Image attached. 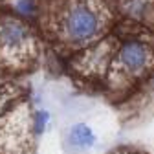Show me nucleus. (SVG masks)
<instances>
[{"label": "nucleus", "mask_w": 154, "mask_h": 154, "mask_svg": "<svg viewBox=\"0 0 154 154\" xmlns=\"http://www.w3.org/2000/svg\"><path fill=\"white\" fill-rule=\"evenodd\" d=\"M110 15L99 0H64L53 15V31L63 46L83 50L105 37Z\"/></svg>", "instance_id": "obj_1"}, {"label": "nucleus", "mask_w": 154, "mask_h": 154, "mask_svg": "<svg viewBox=\"0 0 154 154\" xmlns=\"http://www.w3.org/2000/svg\"><path fill=\"white\" fill-rule=\"evenodd\" d=\"M154 72V46L140 38H125L116 46L106 73L110 88H127Z\"/></svg>", "instance_id": "obj_2"}, {"label": "nucleus", "mask_w": 154, "mask_h": 154, "mask_svg": "<svg viewBox=\"0 0 154 154\" xmlns=\"http://www.w3.org/2000/svg\"><path fill=\"white\" fill-rule=\"evenodd\" d=\"M37 59V41L31 28L18 17H0V68L20 72Z\"/></svg>", "instance_id": "obj_3"}, {"label": "nucleus", "mask_w": 154, "mask_h": 154, "mask_svg": "<svg viewBox=\"0 0 154 154\" xmlns=\"http://www.w3.org/2000/svg\"><path fill=\"white\" fill-rule=\"evenodd\" d=\"M28 101H13L0 114V154H33L35 132Z\"/></svg>", "instance_id": "obj_4"}, {"label": "nucleus", "mask_w": 154, "mask_h": 154, "mask_svg": "<svg viewBox=\"0 0 154 154\" xmlns=\"http://www.w3.org/2000/svg\"><path fill=\"white\" fill-rule=\"evenodd\" d=\"M114 51L116 44L108 38H101L95 44L79 50V57L75 59L73 66L81 75L88 77V79H103L108 73Z\"/></svg>", "instance_id": "obj_5"}, {"label": "nucleus", "mask_w": 154, "mask_h": 154, "mask_svg": "<svg viewBox=\"0 0 154 154\" xmlns=\"http://www.w3.org/2000/svg\"><path fill=\"white\" fill-rule=\"evenodd\" d=\"M123 13L136 22L154 24V0H123L121 2Z\"/></svg>", "instance_id": "obj_6"}, {"label": "nucleus", "mask_w": 154, "mask_h": 154, "mask_svg": "<svg viewBox=\"0 0 154 154\" xmlns=\"http://www.w3.org/2000/svg\"><path fill=\"white\" fill-rule=\"evenodd\" d=\"M95 141H97V136L86 123H75L68 130V143L75 149H90L95 145Z\"/></svg>", "instance_id": "obj_7"}, {"label": "nucleus", "mask_w": 154, "mask_h": 154, "mask_svg": "<svg viewBox=\"0 0 154 154\" xmlns=\"http://www.w3.org/2000/svg\"><path fill=\"white\" fill-rule=\"evenodd\" d=\"M13 9H15L18 18L31 20V18H35L37 13H38V4H37V0H15Z\"/></svg>", "instance_id": "obj_8"}, {"label": "nucleus", "mask_w": 154, "mask_h": 154, "mask_svg": "<svg viewBox=\"0 0 154 154\" xmlns=\"http://www.w3.org/2000/svg\"><path fill=\"white\" fill-rule=\"evenodd\" d=\"M31 125H33L35 136H41V134H44V130H46L48 125H50V112L44 110V108L33 110V112H31Z\"/></svg>", "instance_id": "obj_9"}, {"label": "nucleus", "mask_w": 154, "mask_h": 154, "mask_svg": "<svg viewBox=\"0 0 154 154\" xmlns=\"http://www.w3.org/2000/svg\"><path fill=\"white\" fill-rule=\"evenodd\" d=\"M9 88H11V86H8L6 83L0 81V114H2V112L11 105L9 101L13 99V95L9 94Z\"/></svg>", "instance_id": "obj_10"}, {"label": "nucleus", "mask_w": 154, "mask_h": 154, "mask_svg": "<svg viewBox=\"0 0 154 154\" xmlns=\"http://www.w3.org/2000/svg\"><path fill=\"white\" fill-rule=\"evenodd\" d=\"M114 154H130V152H128V150H116Z\"/></svg>", "instance_id": "obj_11"}]
</instances>
